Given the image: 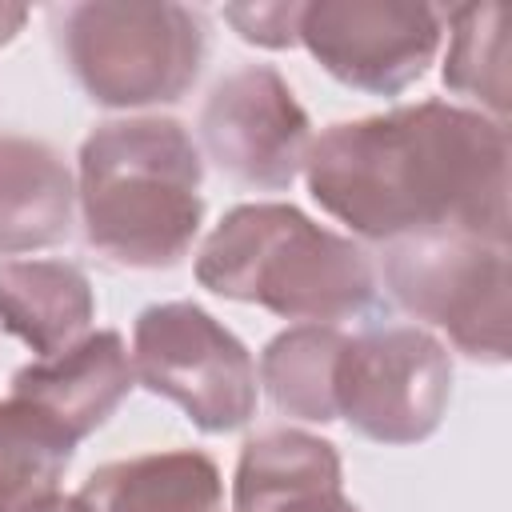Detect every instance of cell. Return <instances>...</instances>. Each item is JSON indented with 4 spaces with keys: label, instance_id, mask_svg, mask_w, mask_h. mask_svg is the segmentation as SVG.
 <instances>
[{
    "label": "cell",
    "instance_id": "obj_1",
    "mask_svg": "<svg viewBox=\"0 0 512 512\" xmlns=\"http://www.w3.org/2000/svg\"><path fill=\"white\" fill-rule=\"evenodd\" d=\"M312 200L376 244L416 236L508 240V124L420 100L328 124L304 156Z\"/></svg>",
    "mask_w": 512,
    "mask_h": 512
},
{
    "label": "cell",
    "instance_id": "obj_2",
    "mask_svg": "<svg viewBox=\"0 0 512 512\" xmlns=\"http://www.w3.org/2000/svg\"><path fill=\"white\" fill-rule=\"evenodd\" d=\"M200 180L204 160L180 120L124 116L96 124L76 164L88 248L120 268L180 264L204 220Z\"/></svg>",
    "mask_w": 512,
    "mask_h": 512
},
{
    "label": "cell",
    "instance_id": "obj_3",
    "mask_svg": "<svg viewBox=\"0 0 512 512\" xmlns=\"http://www.w3.org/2000/svg\"><path fill=\"white\" fill-rule=\"evenodd\" d=\"M196 280L224 296L260 304L284 320L340 324L376 308V268L368 252L296 204H236L204 236Z\"/></svg>",
    "mask_w": 512,
    "mask_h": 512
},
{
    "label": "cell",
    "instance_id": "obj_4",
    "mask_svg": "<svg viewBox=\"0 0 512 512\" xmlns=\"http://www.w3.org/2000/svg\"><path fill=\"white\" fill-rule=\"evenodd\" d=\"M52 32L72 80L92 104H176L208 56V24L172 0H88L52 12Z\"/></svg>",
    "mask_w": 512,
    "mask_h": 512
},
{
    "label": "cell",
    "instance_id": "obj_5",
    "mask_svg": "<svg viewBox=\"0 0 512 512\" xmlns=\"http://www.w3.org/2000/svg\"><path fill=\"white\" fill-rule=\"evenodd\" d=\"M392 300L480 364L508 360V240L448 232L384 244Z\"/></svg>",
    "mask_w": 512,
    "mask_h": 512
},
{
    "label": "cell",
    "instance_id": "obj_6",
    "mask_svg": "<svg viewBox=\"0 0 512 512\" xmlns=\"http://www.w3.org/2000/svg\"><path fill=\"white\" fill-rule=\"evenodd\" d=\"M132 376L184 408L200 432H236L256 416L252 352L200 304H152L132 324Z\"/></svg>",
    "mask_w": 512,
    "mask_h": 512
},
{
    "label": "cell",
    "instance_id": "obj_7",
    "mask_svg": "<svg viewBox=\"0 0 512 512\" xmlns=\"http://www.w3.org/2000/svg\"><path fill=\"white\" fill-rule=\"evenodd\" d=\"M452 396V356L420 324H380L344 336L332 376L336 420L376 444L428 440Z\"/></svg>",
    "mask_w": 512,
    "mask_h": 512
},
{
    "label": "cell",
    "instance_id": "obj_8",
    "mask_svg": "<svg viewBox=\"0 0 512 512\" xmlns=\"http://www.w3.org/2000/svg\"><path fill=\"white\" fill-rule=\"evenodd\" d=\"M444 8L412 0H316L300 12V44L328 76L372 96H400L440 52Z\"/></svg>",
    "mask_w": 512,
    "mask_h": 512
},
{
    "label": "cell",
    "instance_id": "obj_9",
    "mask_svg": "<svg viewBox=\"0 0 512 512\" xmlns=\"http://www.w3.org/2000/svg\"><path fill=\"white\" fill-rule=\"evenodd\" d=\"M200 144L208 160L244 188L280 192L304 172L312 144L308 112L288 80L268 64L232 68L200 108Z\"/></svg>",
    "mask_w": 512,
    "mask_h": 512
},
{
    "label": "cell",
    "instance_id": "obj_10",
    "mask_svg": "<svg viewBox=\"0 0 512 512\" xmlns=\"http://www.w3.org/2000/svg\"><path fill=\"white\" fill-rule=\"evenodd\" d=\"M132 384L136 376H132V356L124 348V336L104 328V332L80 336L64 352H52L16 368L8 396L28 400L80 444L120 408Z\"/></svg>",
    "mask_w": 512,
    "mask_h": 512
},
{
    "label": "cell",
    "instance_id": "obj_11",
    "mask_svg": "<svg viewBox=\"0 0 512 512\" xmlns=\"http://www.w3.org/2000/svg\"><path fill=\"white\" fill-rule=\"evenodd\" d=\"M76 176L64 156L20 132H0V256L52 248L68 236Z\"/></svg>",
    "mask_w": 512,
    "mask_h": 512
},
{
    "label": "cell",
    "instance_id": "obj_12",
    "mask_svg": "<svg viewBox=\"0 0 512 512\" xmlns=\"http://www.w3.org/2000/svg\"><path fill=\"white\" fill-rule=\"evenodd\" d=\"M96 296L68 260H0V328L32 356H52L88 336Z\"/></svg>",
    "mask_w": 512,
    "mask_h": 512
},
{
    "label": "cell",
    "instance_id": "obj_13",
    "mask_svg": "<svg viewBox=\"0 0 512 512\" xmlns=\"http://www.w3.org/2000/svg\"><path fill=\"white\" fill-rule=\"evenodd\" d=\"M80 496L96 512H220L224 480L208 452L172 448L96 468Z\"/></svg>",
    "mask_w": 512,
    "mask_h": 512
},
{
    "label": "cell",
    "instance_id": "obj_14",
    "mask_svg": "<svg viewBox=\"0 0 512 512\" xmlns=\"http://www.w3.org/2000/svg\"><path fill=\"white\" fill-rule=\"evenodd\" d=\"M328 488H344L336 448L300 428H268L244 440L232 484V508L268 512Z\"/></svg>",
    "mask_w": 512,
    "mask_h": 512
},
{
    "label": "cell",
    "instance_id": "obj_15",
    "mask_svg": "<svg viewBox=\"0 0 512 512\" xmlns=\"http://www.w3.org/2000/svg\"><path fill=\"white\" fill-rule=\"evenodd\" d=\"M344 332L336 324H296L272 336L260 352V384L268 400L296 420L328 424L336 420L332 376Z\"/></svg>",
    "mask_w": 512,
    "mask_h": 512
},
{
    "label": "cell",
    "instance_id": "obj_16",
    "mask_svg": "<svg viewBox=\"0 0 512 512\" xmlns=\"http://www.w3.org/2000/svg\"><path fill=\"white\" fill-rule=\"evenodd\" d=\"M76 440L28 400H0V512H28L48 500L68 464Z\"/></svg>",
    "mask_w": 512,
    "mask_h": 512
},
{
    "label": "cell",
    "instance_id": "obj_17",
    "mask_svg": "<svg viewBox=\"0 0 512 512\" xmlns=\"http://www.w3.org/2000/svg\"><path fill=\"white\" fill-rule=\"evenodd\" d=\"M448 20V56L444 84L456 96L476 100L484 116L508 124V20L512 8L492 4H460L444 12Z\"/></svg>",
    "mask_w": 512,
    "mask_h": 512
},
{
    "label": "cell",
    "instance_id": "obj_18",
    "mask_svg": "<svg viewBox=\"0 0 512 512\" xmlns=\"http://www.w3.org/2000/svg\"><path fill=\"white\" fill-rule=\"evenodd\" d=\"M300 12H304V4H296V0L292 4L288 0H276V4H228L224 20L248 44L292 48V44H300Z\"/></svg>",
    "mask_w": 512,
    "mask_h": 512
},
{
    "label": "cell",
    "instance_id": "obj_19",
    "mask_svg": "<svg viewBox=\"0 0 512 512\" xmlns=\"http://www.w3.org/2000/svg\"><path fill=\"white\" fill-rule=\"evenodd\" d=\"M268 512H360L344 488H328V492H312V496H300V500H288L280 508H268Z\"/></svg>",
    "mask_w": 512,
    "mask_h": 512
},
{
    "label": "cell",
    "instance_id": "obj_20",
    "mask_svg": "<svg viewBox=\"0 0 512 512\" xmlns=\"http://www.w3.org/2000/svg\"><path fill=\"white\" fill-rule=\"evenodd\" d=\"M28 512H96L80 492L76 496H60V492H52L48 500H40V504H32Z\"/></svg>",
    "mask_w": 512,
    "mask_h": 512
},
{
    "label": "cell",
    "instance_id": "obj_21",
    "mask_svg": "<svg viewBox=\"0 0 512 512\" xmlns=\"http://www.w3.org/2000/svg\"><path fill=\"white\" fill-rule=\"evenodd\" d=\"M24 20H28V8H16V4H0V48H4L8 40H16V32L24 28Z\"/></svg>",
    "mask_w": 512,
    "mask_h": 512
}]
</instances>
